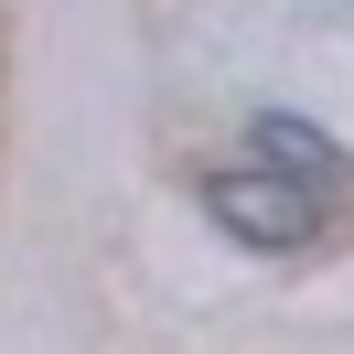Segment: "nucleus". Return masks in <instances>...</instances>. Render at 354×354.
<instances>
[{
    "instance_id": "nucleus-2",
    "label": "nucleus",
    "mask_w": 354,
    "mask_h": 354,
    "mask_svg": "<svg viewBox=\"0 0 354 354\" xmlns=\"http://www.w3.org/2000/svg\"><path fill=\"white\" fill-rule=\"evenodd\" d=\"M258 151H268V172H290V183H333L344 172V151H333L322 129H301V118H258Z\"/></svg>"
},
{
    "instance_id": "nucleus-1",
    "label": "nucleus",
    "mask_w": 354,
    "mask_h": 354,
    "mask_svg": "<svg viewBox=\"0 0 354 354\" xmlns=\"http://www.w3.org/2000/svg\"><path fill=\"white\" fill-rule=\"evenodd\" d=\"M204 215L225 225L236 247H311V225H322V204H311V183H290V172H268V161H247V172H215L204 183Z\"/></svg>"
}]
</instances>
